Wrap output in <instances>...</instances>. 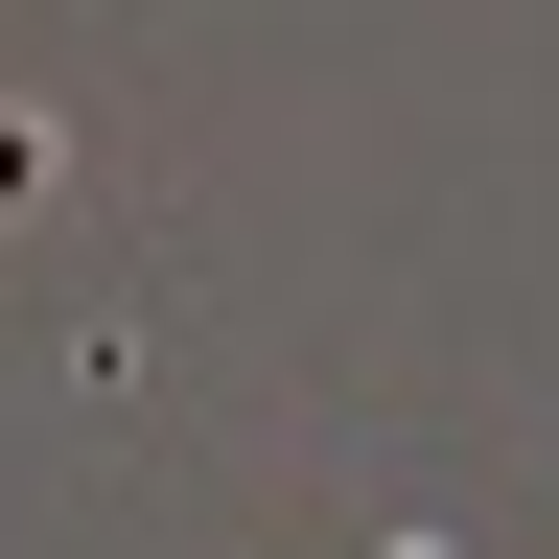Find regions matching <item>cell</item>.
<instances>
[{
  "mask_svg": "<svg viewBox=\"0 0 559 559\" xmlns=\"http://www.w3.org/2000/svg\"><path fill=\"white\" fill-rule=\"evenodd\" d=\"M396 559H443V536H396Z\"/></svg>",
  "mask_w": 559,
  "mask_h": 559,
  "instance_id": "6da1fadb",
  "label": "cell"
}]
</instances>
